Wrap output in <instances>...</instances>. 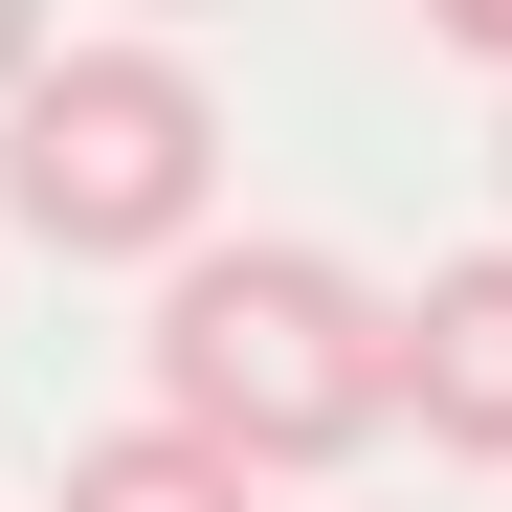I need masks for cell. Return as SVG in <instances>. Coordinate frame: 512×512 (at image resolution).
<instances>
[{
	"instance_id": "6da1fadb",
	"label": "cell",
	"mask_w": 512,
	"mask_h": 512,
	"mask_svg": "<svg viewBox=\"0 0 512 512\" xmlns=\"http://www.w3.org/2000/svg\"><path fill=\"white\" fill-rule=\"evenodd\" d=\"M156 423H201L223 468H357L401 423V290H357L334 245H179L156 268Z\"/></svg>"
},
{
	"instance_id": "7a4b0ae2",
	"label": "cell",
	"mask_w": 512,
	"mask_h": 512,
	"mask_svg": "<svg viewBox=\"0 0 512 512\" xmlns=\"http://www.w3.org/2000/svg\"><path fill=\"white\" fill-rule=\"evenodd\" d=\"M0 223L45 268H179L223 223V90L179 67V23H112V45H45L0 90Z\"/></svg>"
},
{
	"instance_id": "3957f363",
	"label": "cell",
	"mask_w": 512,
	"mask_h": 512,
	"mask_svg": "<svg viewBox=\"0 0 512 512\" xmlns=\"http://www.w3.org/2000/svg\"><path fill=\"white\" fill-rule=\"evenodd\" d=\"M401 423L446 468H512V245H468V268L401 290Z\"/></svg>"
},
{
	"instance_id": "277c9868",
	"label": "cell",
	"mask_w": 512,
	"mask_h": 512,
	"mask_svg": "<svg viewBox=\"0 0 512 512\" xmlns=\"http://www.w3.org/2000/svg\"><path fill=\"white\" fill-rule=\"evenodd\" d=\"M245 490H268V468H223L201 423H156V401L112 423V446H67V468H45V512H245Z\"/></svg>"
},
{
	"instance_id": "5b68a950",
	"label": "cell",
	"mask_w": 512,
	"mask_h": 512,
	"mask_svg": "<svg viewBox=\"0 0 512 512\" xmlns=\"http://www.w3.org/2000/svg\"><path fill=\"white\" fill-rule=\"evenodd\" d=\"M423 23H446V45L490 67V90H512V0H423Z\"/></svg>"
},
{
	"instance_id": "8992f818",
	"label": "cell",
	"mask_w": 512,
	"mask_h": 512,
	"mask_svg": "<svg viewBox=\"0 0 512 512\" xmlns=\"http://www.w3.org/2000/svg\"><path fill=\"white\" fill-rule=\"evenodd\" d=\"M23 67H45V0H0V90H23Z\"/></svg>"
},
{
	"instance_id": "52a82bcc",
	"label": "cell",
	"mask_w": 512,
	"mask_h": 512,
	"mask_svg": "<svg viewBox=\"0 0 512 512\" xmlns=\"http://www.w3.org/2000/svg\"><path fill=\"white\" fill-rule=\"evenodd\" d=\"M134 23H201V0H134Z\"/></svg>"
},
{
	"instance_id": "ba28073f",
	"label": "cell",
	"mask_w": 512,
	"mask_h": 512,
	"mask_svg": "<svg viewBox=\"0 0 512 512\" xmlns=\"http://www.w3.org/2000/svg\"><path fill=\"white\" fill-rule=\"evenodd\" d=\"M490 179H512V134H490Z\"/></svg>"
}]
</instances>
